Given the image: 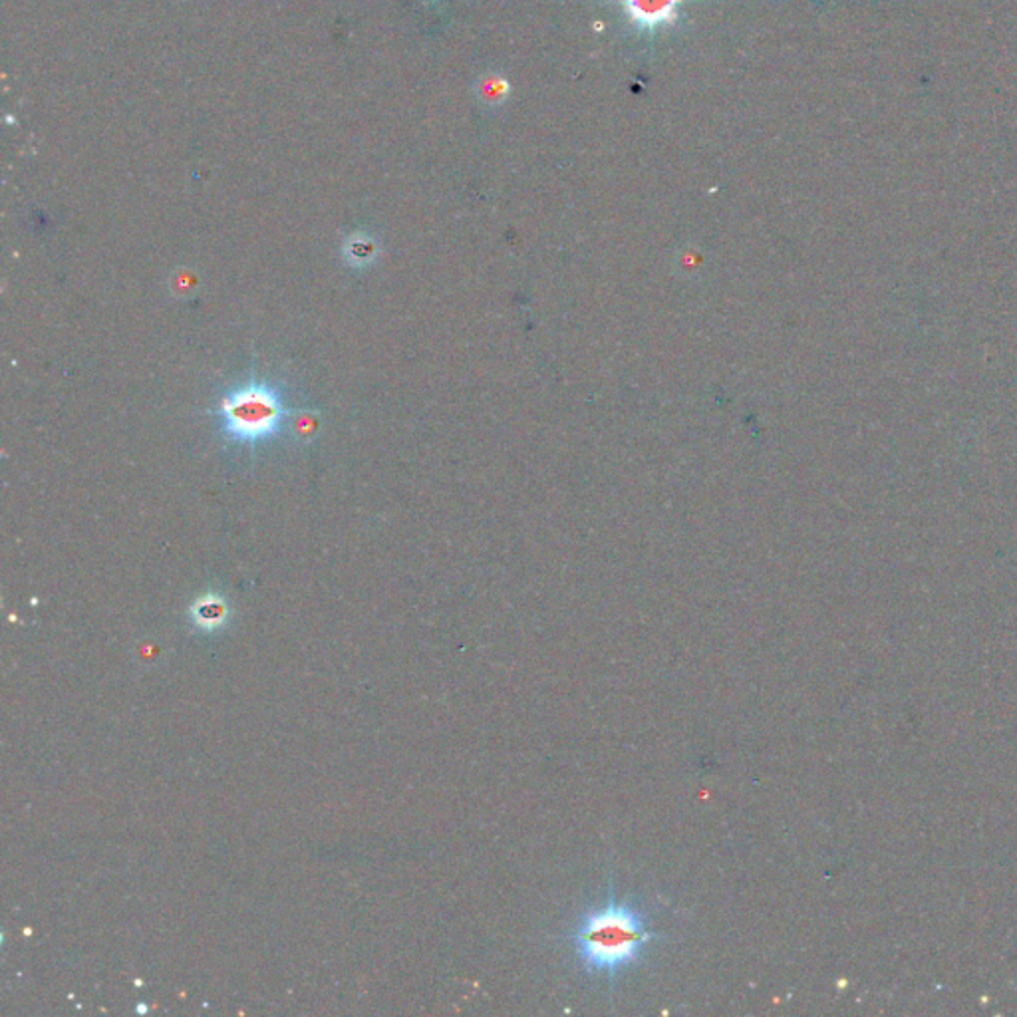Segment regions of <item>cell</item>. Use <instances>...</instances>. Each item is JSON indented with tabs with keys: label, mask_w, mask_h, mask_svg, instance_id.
<instances>
[{
	"label": "cell",
	"mask_w": 1017,
	"mask_h": 1017,
	"mask_svg": "<svg viewBox=\"0 0 1017 1017\" xmlns=\"http://www.w3.org/2000/svg\"><path fill=\"white\" fill-rule=\"evenodd\" d=\"M684 0H621V9L632 28L643 36H656L678 26Z\"/></svg>",
	"instance_id": "obj_3"
},
{
	"label": "cell",
	"mask_w": 1017,
	"mask_h": 1017,
	"mask_svg": "<svg viewBox=\"0 0 1017 1017\" xmlns=\"http://www.w3.org/2000/svg\"><path fill=\"white\" fill-rule=\"evenodd\" d=\"M344 255L350 265H366L375 255V243L366 235H353L346 241Z\"/></svg>",
	"instance_id": "obj_4"
},
{
	"label": "cell",
	"mask_w": 1017,
	"mask_h": 1017,
	"mask_svg": "<svg viewBox=\"0 0 1017 1017\" xmlns=\"http://www.w3.org/2000/svg\"><path fill=\"white\" fill-rule=\"evenodd\" d=\"M580 970L589 978L616 984L646 962L662 934L652 928V916L636 899H619L606 890L600 904H590L565 934Z\"/></svg>",
	"instance_id": "obj_1"
},
{
	"label": "cell",
	"mask_w": 1017,
	"mask_h": 1017,
	"mask_svg": "<svg viewBox=\"0 0 1017 1017\" xmlns=\"http://www.w3.org/2000/svg\"><path fill=\"white\" fill-rule=\"evenodd\" d=\"M219 416L229 438L255 446L279 434L287 418V407L282 406L277 390L251 382L221 400Z\"/></svg>",
	"instance_id": "obj_2"
},
{
	"label": "cell",
	"mask_w": 1017,
	"mask_h": 1017,
	"mask_svg": "<svg viewBox=\"0 0 1017 1017\" xmlns=\"http://www.w3.org/2000/svg\"><path fill=\"white\" fill-rule=\"evenodd\" d=\"M509 92H511V86H509V82L505 78H501V76H487L482 82L479 96L485 100V104L497 106V104L505 102V97L509 96Z\"/></svg>",
	"instance_id": "obj_5"
}]
</instances>
